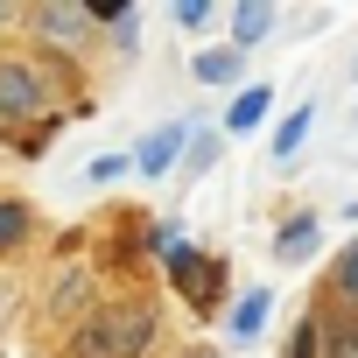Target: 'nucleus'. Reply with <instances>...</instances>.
Here are the masks:
<instances>
[{
    "mask_svg": "<svg viewBox=\"0 0 358 358\" xmlns=\"http://www.w3.org/2000/svg\"><path fill=\"white\" fill-rule=\"evenodd\" d=\"M309 120H316V106H295L281 127H274V162H288L295 148H302V134H309Z\"/></svg>",
    "mask_w": 358,
    "mask_h": 358,
    "instance_id": "7",
    "label": "nucleus"
},
{
    "mask_svg": "<svg viewBox=\"0 0 358 358\" xmlns=\"http://www.w3.org/2000/svg\"><path fill=\"white\" fill-rule=\"evenodd\" d=\"M267 29H274V8H267V0H253V8H239V15H232V43H239V50H253Z\"/></svg>",
    "mask_w": 358,
    "mask_h": 358,
    "instance_id": "5",
    "label": "nucleus"
},
{
    "mask_svg": "<svg viewBox=\"0 0 358 358\" xmlns=\"http://www.w3.org/2000/svg\"><path fill=\"white\" fill-rule=\"evenodd\" d=\"M190 358H211V351H190Z\"/></svg>",
    "mask_w": 358,
    "mask_h": 358,
    "instance_id": "16",
    "label": "nucleus"
},
{
    "mask_svg": "<svg viewBox=\"0 0 358 358\" xmlns=\"http://www.w3.org/2000/svg\"><path fill=\"white\" fill-rule=\"evenodd\" d=\"M267 106H274V92H267V85H246V92L232 99V134L260 127V120H267Z\"/></svg>",
    "mask_w": 358,
    "mask_h": 358,
    "instance_id": "6",
    "label": "nucleus"
},
{
    "mask_svg": "<svg viewBox=\"0 0 358 358\" xmlns=\"http://www.w3.org/2000/svg\"><path fill=\"white\" fill-rule=\"evenodd\" d=\"M295 358H316V337L309 330H295Z\"/></svg>",
    "mask_w": 358,
    "mask_h": 358,
    "instance_id": "15",
    "label": "nucleus"
},
{
    "mask_svg": "<svg viewBox=\"0 0 358 358\" xmlns=\"http://www.w3.org/2000/svg\"><path fill=\"white\" fill-rule=\"evenodd\" d=\"M183 148H190V127L169 120V127H155V134L134 148V169H141V176H169L176 162H183Z\"/></svg>",
    "mask_w": 358,
    "mask_h": 358,
    "instance_id": "3",
    "label": "nucleus"
},
{
    "mask_svg": "<svg viewBox=\"0 0 358 358\" xmlns=\"http://www.w3.org/2000/svg\"><path fill=\"white\" fill-rule=\"evenodd\" d=\"M148 337H155V316L148 309H106V316H92L85 330H78V358H134V351H148Z\"/></svg>",
    "mask_w": 358,
    "mask_h": 358,
    "instance_id": "1",
    "label": "nucleus"
},
{
    "mask_svg": "<svg viewBox=\"0 0 358 358\" xmlns=\"http://www.w3.org/2000/svg\"><path fill=\"white\" fill-rule=\"evenodd\" d=\"M260 323H267V295L253 288V295H239V309H232V337H239V344H253V337H260Z\"/></svg>",
    "mask_w": 358,
    "mask_h": 358,
    "instance_id": "8",
    "label": "nucleus"
},
{
    "mask_svg": "<svg viewBox=\"0 0 358 358\" xmlns=\"http://www.w3.org/2000/svg\"><path fill=\"white\" fill-rule=\"evenodd\" d=\"M36 22H43L50 36H78V29H85V8H43Z\"/></svg>",
    "mask_w": 358,
    "mask_h": 358,
    "instance_id": "10",
    "label": "nucleus"
},
{
    "mask_svg": "<svg viewBox=\"0 0 358 358\" xmlns=\"http://www.w3.org/2000/svg\"><path fill=\"white\" fill-rule=\"evenodd\" d=\"M337 288H344V295H351V302H358V246H351V253H344V260H337Z\"/></svg>",
    "mask_w": 358,
    "mask_h": 358,
    "instance_id": "13",
    "label": "nucleus"
},
{
    "mask_svg": "<svg viewBox=\"0 0 358 358\" xmlns=\"http://www.w3.org/2000/svg\"><path fill=\"white\" fill-rule=\"evenodd\" d=\"M176 22H183V29H204V22H211V8H204V0H183V8H176Z\"/></svg>",
    "mask_w": 358,
    "mask_h": 358,
    "instance_id": "14",
    "label": "nucleus"
},
{
    "mask_svg": "<svg viewBox=\"0 0 358 358\" xmlns=\"http://www.w3.org/2000/svg\"><path fill=\"white\" fill-rule=\"evenodd\" d=\"M127 169H134V155H99L85 176H92V183H113V176H127Z\"/></svg>",
    "mask_w": 358,
    "mask_h": 358,
    "instance_id": "12",
    "label": "nucleus"
},
{
    "mask_svg": "<svg viewBox=\"0 0 358 358\" xmlns=\"http://www.w3.org/2000/svg\"><path fill=\"white\" fill-rule=\"evenodd\" d=\"M43 106H50V92H43V78H36V71L0 64V120H36Z\"/></svg>",
    "mask_w": 358,
    "mask_h": 358,
    "instance_id": "2",
    "label": "nucleus"
},
{
    "mask_svg": "<svg viewBox=\"0 0 358 358\" xmlns=\"http://www.w3.org/2000/svg\"><path fill=\"white\" fill-rule=\"evenodd\" d=\"M190 71H197L204 85H232V78H239V50H204Z\"/></svg>",
    "mask_w": 358,
    "mask_h": 358,
    "instance_id": "9",
    "label": "nucleus"
},
{
    "mask_svg": "<svg viewBox=\"0 0 358 358\" xmlns=\"http://www.w3.org/2000/svg\"><path fill=\"white\" fill-rule=\"evenodd\" d=\"M316 239H323V232H316V218H295V225H281V232H274V253H281V260H309V253H316Z\"/></svg>",
    "mask_w": 358,
    "mask_h": 358,
    "instance_id": "4",
    "label": "nucleus"
},
{
    "mask_svg": "<svg viewBox=\"0 0 358 358\" xmlns=\"http://www.w3.org/2000/svg\"><path fill=\"white\" fill-rule=\"evenodd\" d=\"M22 232H29V204H15V197H8V204H0V246H15Z\"/></svg>",
    "mask_w": 358,
    "mask_h": 358,
    "instance_id": "11",
    "label": "nucleus"
}]
</instances>
